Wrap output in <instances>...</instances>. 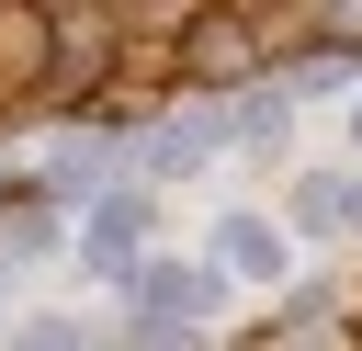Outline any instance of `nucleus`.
Here are the masks:
<instances>
[{
	"label": "nucleus",
	"instance_id": "f257e3e1",
	"mask_svg": "<svg viewBox=\"0 0 362 351\" xmlns=\"http://www.w3.org/2000/svg\"><path fill=\"white\" fill-rule=\"evenodd\" d=\"M226 260H249V272H283V238H272V226H249V215H238V226H226Z\"/></svg>",
	"mask_w": 362,
	"mask_h": 351
}]
</instances>
